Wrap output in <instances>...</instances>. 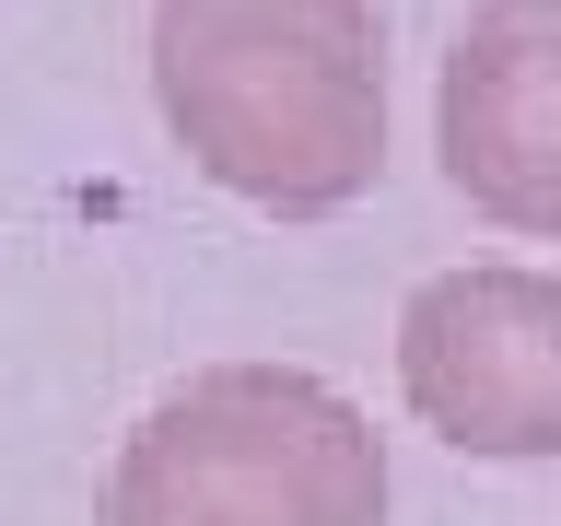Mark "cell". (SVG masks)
Masks as SVG:
<instances>
[{
	"mask_svg": "<svg viewBox=\"0 0 561 526\" xmlns=\"http://www.w3.org/2000/svg\"><path fill=\"white\" fill-rule=\"evenodd\" d=\"M152 94L257 210H351L386 164L375 0H152Z\"/></svg>",
	"mask_w": 561,
	"mask_h": 526,
	"instance_id": "obj_1",
	"label": "cell"
},
{
	"mask_svg": "<svg viewBox=\"0 0 561 526\" xmlns=\"http://www.w3.org/2000/svg\"><path fill=\"white\" fill-rule=\"evenodd\" d=\"M105 526H386V445L340 386L222 363L129 433Z\"/></svg>",
	"mask_w": 561,
	"mask_h": 526,
	"instance_id": "obj_2",
	"label": "cell"
},
{
	"mask_svg": "<svg viewBox=\"0 0 561 526\" xmlns=\"http://www.w3.org/2000/svg\"><path fill=\"white\" fill-rule=\"evenodd\" d=\"M410 410L468 456H561V270H445L398 316Z\"/></svg>",
	"mask_w": 561,
	"mask_h": 526,
	"instance_id": "obj_3",
	"label": "cell"
},
{
	"mask_svg": "<svg viewBox=\"0 0 561 526\" xmlns=\"http://www.w3.org/2000/svg\"><path fill=\"white\" fill-rule=\"evenodd\" d=\"M456 199L561 235V0H480L468 35L445 47V94H433Z\"/></svg>",
	"mask_w": 561,
	"mask_h": 526,
	"instance_id": "obj_4",
	"label": "cell"
}]
</instances>
